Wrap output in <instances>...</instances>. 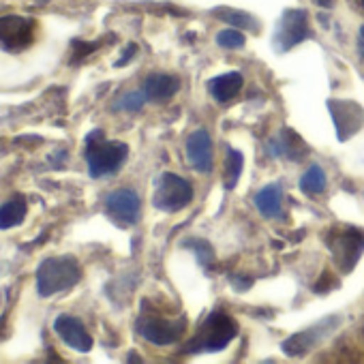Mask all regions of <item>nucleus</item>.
I'll list each match as a JSON object with an SVG mask.
<instances>
[{
    "label": "nucleus",
    "instance_id": "aec40b11",
    "mask_svg": "<svg viewBox=\"0 0 364 364\" xmlns=\"http://www.w3.org/2000/svg\"><path fill=\"white\" fill-rule=\"evenodd\" d=\"M225 152H228V159H225V169H223V187H225V191H234L240 176H242L245 156H242V152H238L232 146H228Z\"/></svg>",
    "mask_w": 364,
    "mask_h": 364
},
{
    "label": "nucleus",
    "instance_id": "4468645a",
    "mask_svg": "<svg viewBox=\"0 0 364 364\" xmlns=\"http://www.w3.org/2000/svg\"><path fill=\"white\" fill-rule=\"evenodd\" d=\"M187 161L200 173H208L213 169V137L206 129L191 133L187 139Z\"/></svg>",
    "mask_w": 364,
    "mask_h": 364
},
{
    "label": "nucleus",
    "instance_id": "4be33fe9",
    "mask_svg": "<svg viewBox=\"0 0 364 364\" xmlns=\"http://www.w3.org/2000/svg\"><path fill=\"white\" fill-rule=\"evenodd\" d=\"M182 247L191 249V253L196 255V259L200 262V266H204V268L215 266L217 253H215V247L208 240H204V238H187V240H182Z\"/></svg>",
    "mask_w": 364,
    "mask_h": 364
},
{
    "label": "nucleus",
    "instance_id": "6e6552de",
    "mask_svg": "<svg viewBox=\"0 0 364 364\" xmlns=\"http://www.w3.org/2000/svg\"><path fill=\"white\" fill-rule=\"evenodd\" d=\"M341 326V317L338 315H330V317H323L319 319L315 326L302 330V332H296L291 334L289 338H285L281 343V349L291 355V358H302L306 355L311 349H315L321 341H326L336 328Z\"/></svg>",
    "mask_w": 364,
    "mask_h": 364
},
{
    "label": "nucleus",
    "instance_id": "cd10ccee",
    "mask_svg": "<svg viewBox=\"0 0 364 364\" xmlns=\"http://www.w3.org/2000/svg\"><path fill=\"white\" fill-rule=\"evenodd\" d=\"M358 50H360V56H362V60H364V24H362L360 31H358Z\"/></svg>",
    "mask_w": 364,
    "mask_h": 364
},
{
    "label": "nucleus",
    "instance_id": "f8f14e48",
    "mask_svg": "<svg viewBox=\"0 0 364 364\" xmlns=\"http://www.w3.org/2000/svg\"><path fill=\"white\" fill-rule=\"evenodd\" d=\"M54 330L60 336V341L65 345H69L71 349L80 351V353H88L92 349V336L88 334L86 326L73 317V315H58L54 319Z\"/></svg>",
    "mask_w": 364,
    "mask_h": 364
},
{
    "label": "nucleus",
    "instance_id": "5701e85b",
    "mask_svg": "<svg viewBox=\"0 0 364 364\" xmlns=\"http://www.w3.org/2000/svg\"><path fill=\"white\" fill-rule=\"evenodd\" d=\"M148 103V99H146V95H144V90L139 92V90H135V92H127L124 97H120L112 107L116 109V112H139L144 105Z\"/></svg>",
    "mask_w": 364,
    "mask_h": 364
},
{
    "label": "nucleus",
    "instance_id": "a211bd4d",
    "mask_svg": "<svg viewBox=\"0 0 364 364\" xmlns=\"http://www.w3.org/2000/svg\"><path fill=\"white\" fill-rule=\"evenodd\" d=\"M28 213V202L24 196L9 198L3 206H0V230H11L24 223Z\"/></svg>",
    "mask_w": 364,
    "mask_h": 364
},
{
    "label": "nucleus",
    "instance_id": "9d476101",
    "mask_svg": "<svg viewBox=\"0 0 364 364\" xmlns=\"http://www.w3.org/2000/svg\"><path fill=\"white\" fill-rule=\"evenodd\" d=\"M326 107L336 129V139L347 141L364 127V107L351 99H328Z\"/></svg>",
    "mask_w": 364,
    "mask_h": 364
},
{
    "label": "nucleus",
    "instance_id": "a878e982",
    "mask_svg": "<svg viewBox=\"0 0 364 364\" xmlns=\"http://www.w3.org/2000/svg\"><path fill=\"white\" fill-rule=\"evenodd\" d=\"M230 285L234 287V291H249L253 285V279L240 277V274H230Z\"/></svg>",
    "mask_w": 364,
    "mask_h": 364
},
{
    "label": "nucleus",
    "instance_id": "f257e3e1",
    "mask_svg": "<svg viewBox=\"0 0 364 364\" xmlns=\"http://www.w3.org/2000/svg\"><path fill=\"white\" fill-rule=\"evenodd\" d=\"M238 334V323L236 319L217 309L213 311L204 321L202 326L198 328L196 336L180 349L182 355H193V353H217L221 349H225Z\"/></svg>",
    "mask_w": 364,
    "mask_h": 364
},
{
    "label": "nucleus",
    "instance_id": "423d86ee",
    "mask_svg": "<svg viewBox=\"0 0 364 364\" xmlns=\"http://www.w3.org/2000/svg\"><path fill=\"white\" fill-rule=\"evenodd\" d=\"M137 334L159 347H167L173 345L176 341H180V336L187 332V319L178 317V319H165L159 315H139L137 323H135Z\"/></svg>",
    "mask_w": 364,
    "mask_h": 364
},
{
    "label": "nucleus",
    "instance_id": "6ab92c4d",
    "mask_svg": "<svg viewBox=\"0 0 364 364\" xmlns=\"http://www.w3.org/2000/svg\"><path fill=\"white\" fill-rule=\"evenodd\" d=\"M213 16L234 28H242V31H251V33H255L259 28V22L249 11H240V9H232V7H217V9H213Z\"/></svg>",
    "mask_w": 364,
    "mask_h": 364
},
{
    "label": "nucleus",
    "instance_id": "c85d7f7f",
    "mask_svg": "<svg viewBox=\"0 0 364 364\" xmlns=\"http://www.w3.org/2000/svg\"><path fill=\"white\" fill-rule=\"evenodd\" d=\"M315 3H317L319 7H323V9H330V7H332V0H315Z\"/></svg>",
    "mask_w": 364,
    "mask_h": 364
},
{
    "label": "nucleus",
    "instance_id": "2eb2a0df",
    "mask_svg": "<svg viewBox=\"0 0 364 364\" xmlns=\"http://www.w3.org/2000/svg\"><path fill=\"white\" fill-rule=\"evenodd\" d=\"M180 90V80L167 73H154L144 82V95L152 103H165Z\"/></svg>",
    "mask_w": 364,
    "mask_h": 364
},
{
    "label": "nucleus",
    "instance_id": "412c9836",
    "mask_svg": "<svg viewBox=\"0 0 364 364\" xmlns=\"http://www.w3.org/2000/svg\"><path fill=\"white\" fill-rule=\"evenodd\" d=\"M300 191L306 196V198H313V196H319L326 191V173L319 165H311L302 178H300Z\"/></svg>",
    "mask_w": 364,
    "mask_h": 364
},
{
    "label": "nucleus",
    "instance_id": "f3484780",
    "mask_svg": "<svg viewBox=\"0 0 364 364\" xmlns=\"http://www.w3.org/2000/svg\"><path fill=\"white\" fill-rule=\"evenodd\" d=\"M242 88V73L238 71H230V73H223V75H217L208 82V92L219 101V103H225V101H232Z\"/></svg>",
    "mask_w": 364,
    "mask_h": 364
},
{
    "label": "nucleus",
    "instance_id": "f03ea898",
    "mask_svg": "<svg viewBox=\"0 0 364 364\" xmlns=\"http://www.w3.org/2000/svg\"><path fill=\"white\" fill-rule=\"evenodd\" d=\"M84 156L88 163L90 178H103L116 173L129 156V146L122 141H112L101 129H95L86 135Z\"/></svg>",
    "mask_w": 364,
    "mask_h": 364
},
{
    "label": "nucleus",
    "instance_id": "1a4fd4ad",
    "mask_svg": "<svg viewBox=\"0 0 364 364\" xmlns=\"http://www.w3.org/2000/svg\"><path fill=\"white\" fill-rule=\"evenodd\" d=\"M35 20L22 16H0V50L18 54L35 41Z\"/></svg>",
    "mask_w": 364,
    "mask_h": 364
},
{
    "label": "nucleus",
    "instance_id": "b1692460",
    "mask_svg": "<svg viewBox=\"0 0 364 364\" xmlns=\"http://www.w3.org/2000/svg\"><path fill=\"white\" fill-rule=\"evenodd\" d=\"M245 43H247V37L236 28H225L217 33V46L223 50H240L245 48Z\"/></svg>",
    "mask_w": 364,
    "mask_h": 364
},
{
    "label": "nucleus",
    "instance_id": "39448f33",
    "mask_svg": "<svg viewBox=\"0 0 364 364\" xmlns=\"http://www.w3.org/2000/svg\"><path fill=\"white\" fill-rule=\"evenodd\" d=\"M193 200L191 182L173 171H165L154 180L152 206L163 213H180Z\"/></svg>",
    "mask_w": 364,
    "mask_h": 364
},
{
    "label": "nucleus",
    "instance_id": "7ed1b4c3",
    "mask_svg": "<svg viewBox=\"0 0 364 364\" xmlns=\"http://www.w3.org/2000/svg\"><path fill=\"white\" fill-rule=\"evenodd\" d=\"M80 279H82V266L73 255L48 257L37 268V291L41 298H50L75 287Z\"/></svg>",
    "mask_w": 364,
    "mask_h": 364
},
{
    "label": "nucleus",
    "instance_id": "ddd939ff",
    "mask_svg": "<svg viewBox=\"0 0 364 364\" xmlns=\"http://www.w3.org/2000/svg\"><path fill=\"white\" fill-rule=\"evenodd\" d=\"M268 152H270V156H277V159L302 161L306 156L309 148H306L304 139L294 129H281V131H277V135L270 137Z\"/></svg>",
    "mask_w": 364,
    "mask_h": 364
},
{
    "label": "nucleus",
    "instance_id": "dca6fc26",
    "mask_svg": "<svg viewBox=\"0 0 364 364\" xmlns=\"http://www.w3.org/2000/svg\"><path fill=\"white\" fill-rule=\"evenodd\" d=\"M255 206L266 219H283V187L281 182H270L257 196Z\"/></svg>",
    "mask_w": 364,
    "mask_h": 364
},
{
    "label": "nucleus",
    "instance_id": "c756f323",
    "mask_svg": "<svg viewBox=\"0 0 364 364\" xmlns=\"http://www.w3.org/2000/svg\"><path fill=\"white\" fill-rule=\"evenodd\" d=\"M360 3H362V7H364V0H360Z\"/></svg>",
    "mask_w": 364,
    "mask_h": 364
},
{
    "label": "nucleus",
    "instance_id": "393cba45",
    "mask_svg": "<svg viewBox=\"0 0 364 364\" xmlns=\"http://www.w3.org/2000/svg\"><path fill=\"white\" fill-rule=\"evenodd\" d=\"M101 48V41H90V43H86V41H73L71 43V50H73V54H71V65H80L86 56H90L92 52H97Z\"/></svg>",
    "mask_w": 364,
    "mask_h": 364
},
{
    "label": "nucleus",
    "instance_id": "0eeeda50",
    "mask_svg": "<svg viewBox=\"0 0 364 364\" xmlns=\"http://www.w3.org/2000/svg\"><path fill=\"white\" fill-rule=\"evenodd\" d=\"M311 37V26H309V14L304 9H285L277 28H274V50L285 54L298 43L306 41Z\"/></svg>",
    "mask_w": 364,
    "mask_h": 364
},
{
    "label": "nucleus",
    "instance_id": "bb28decb",
    "mask_svg": "<svg viewBox=\"0 0 364 364\" xmlns=\"http://www.w3.org/2000/svg\"><path fill=\"white\" fill-rule=\"evenodd\" d=\"M135 52H137V46H135V43H129V46H127V50H124V54H122V56H120V60L116 63V67H124V65L135 56Z\"/></svg>",
    "mask_w": 364,
    "mask_h": 364
},
{
    "label": "nucleus",
    "instance_id": "9b49d317",
    "mask_svg": "<svg viewBox=\"0 0 364 364\" xmlns=\"http://www.w3.org/2000/svg\"><path fill=\"white\" fill-rule=\"evenodd\" d=\"M139 210H141V202L133 189H116L105 198L107 217L122 228L135 225L139 221Z\"/></svg>",
    "mask_w": 364,
    "mask_h": 364
},
{
    "label": "nucleus",
    "instance_id": "20e7f679",
    "mask_svg": "<svg viewBox=\"0 0 364 364\" xmlns=\"http://www.w3.org/2000/svg\"><path fill=\"white\" fill-rule=\"evenodd\" d=\"M326 245L332 253V262L336 264V268L349 274L364 255V232L351 225L330 230L326 236Z\"/></svg>",
    "mask_w": 364,
    "mask_h": 364
}]
</instances>
